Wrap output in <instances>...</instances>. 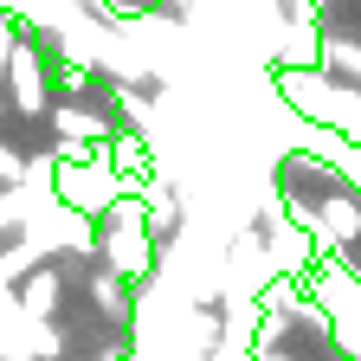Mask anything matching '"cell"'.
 Here are the masks:
<instances>
[{"label":"cell","instance_id":"8992f818","mask_svg":"<svg viewBox=\"0 0 361 361\" xmlns=\"http://www.w3.org/2000/svg\"><path fill=\"white\" fill-rule=\"evenodd\" d=\"M45 123H52V142H90V149H104L110 135H116L110 104H90V97H52Z\"/></svg>","mask_w":361,"mask_h":361},{"label":"cell","instance_id":"3957f363","mask_svg":"<svg viewBox=\"0 0 361 361\" xmlns=\"http://www.w3.org/2000/svg\"><path fill=\"white\" fill-rule=\"evenodd\" d=\"M129 188H135V180H129L104 149L90 155V161H59V200H65L71 213H84V219H104Z\"/></svg>","mask_w":361,"mask_h":361},{"label":"cell","instance_id":"5b68a950","mask_svg":"<svg viewBox=\"0 0 361 361\" xmlns=\"http://www.w3.org/2000/svg\"><path fill=\"white\" fill-rule=\"evenodd\" d=\"M65 297H71V271L65 264H32L26 278L13 284L20 323H59V316H65Z\"/></svg>","mask_w":361,"mask_h":361},{"label":"cell","instance_id":"277c9868","mask_svg":"<svg viewBox=\"0 0 361 361\" xmlns=\"http://www.w3.org/2000/svg\"><path fill=\"white\" fill-rule=\"evenodd\" d=\"M135 290H142V284L116 278L104 258L84 264V297H90V316H97L104 329H129V336H135Z\"/></svg>","mask_w":361,"mask_h":361},{"label":"cell","instance_id":"52a82bcc","mask_svg":"<svg viewBox=\"0 0 361 361\" xmlns=\"http://www.w3.org/2000/svg\"><path fill=\"white\" fill-rule=\"evenodd\" d=\"M135 194H142V207H149V233H155V245H174L180 226H188V200H180L174 174H142V180H135Z\"/></svg>","mask_w":361,"mask_h":361},{"label":"cell","instance_id":"7a4b0ae2","mask_svg":"<svg viewBox=\"0 0 361 361\" xmlns=\"http://www.w3.org/2000/svg\"><path fill=\"white\" fill-rule=\"evenodd\" d=\"M0 97H7L13 116L45 123V110H52V45H45V32H20L7 78H0Z\"/></svg>","mask_w":361,"mask_h":361},{"label":"cell","instance_id":"6da1fadb","mask_svg":"<svg viewBox=\"0 0 361 361\" xmlns=\"http://www.w3.org/2000/svg\"><path fill=\"white\" fill-rule=\"evenodd\" d=\"M97 258L116 271V278H129V284H149V278H155L161 245H155V233H149V207H142V194H135V188L97 219Z\"/></svg>","mask_w":361,"mask_h":361},{"label":"cell","instance_id":"ba28073f","mask_svg":"<svg viewBox=\"0 0 361 361\" xmlns=\"http://www.w3.org/2000/svg\"><path fill=\"white\" fill-rule=\"evenodd\" d=\"M104 155L129 174V180H142V174H155V142H149V135L142 129H116L110 135V142H104Z\"/></svg>","mask_w":361,"mask_h":361}]
</instances>
